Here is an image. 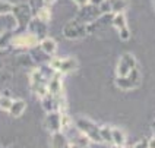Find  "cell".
Segmentation results:
<instances>
[{
    "label": "cell",
    "instance_id": "obj_26",
    "mask_svg": "<svg viewBox=\"0 0 155 148\" xmlns=\"http://www.w3.org/2000/svg\"><path fill=\"white\" fill-rule=\"evenodd\" d=\"M105 0H88L89 5H94V6H101Z\"/></svg>",
    "mask_w": 155,
    "mask_h": 148
},
{
    "label": "cell",
    "instance_id": "obj_30",
    "mask_svg": "<svg viewBox=\"0 0 155 148\" xmlns=\"http://www.w3.org/2000/svg\"><path fill=\"white\" fill-rule=\"evenodd\" d=\"M111 148H130V147H126V145H124V147H116V145H111Z\"/></svg>",
    "mask_w": 155,
    "mask_h": 148
},
{
    "label": "cell",
    "instance_id": "obj_11",
    "mask_svg": "<svg viewBox=\"0 0 155 148\" xmlns=\"http://www.w3.org/2000/svg\"><path fill=\"white\" fill-rule=\"evenodd\" d=\"M26 31L31 32L32 35H35V37L38 38V41H41L43 38L47 37L48 28H47V24H45V22L40 21L38 18L32 16L31 21H29V24H28V26H26Z\"/></svg>",
    "mask_w": 155,
    "mask_h": 148
},
{
    "label": "cell",
    "instance_id": "obj_15",
    "mask_svg": "<svg viewBox=\"0 0 155 148\" xmlns=\"http://www.w3.org/2000/svg\"><path fill=\"white\" fill-rule=\"evenodd\" d=\"M50 144H51V148H69L70 147V142L68 140V136L61 131L51 133Z\"/></svg>",
    "mask_w": 155,
    "mask_h": 148
},
{
    "label": "cell",
    "instance_id": "obj_17",
    "mask_svg": "<svg viewBox=\"0 0 155 148\" xmlns=\"http://www.w3.org/2000/svg\"><path fill=\"white\" fill-rule=\"evenodd\" d=\"M38 45H40V49H41L44 53H47V54L51 56V57L56 54V52H57V43H56L54 38H50V37L43 38V40L38 43Z\"/></svg>",
    "mask_w": 155,
    "mask_h": 148
},
{
    "label": "cell",
    "instance_id": "obj_22",
    "mask_svg": "<svg viewBox=\"0 0 155 148\" xmlns=\"http://www.w3.org/2000/svg\"><path fill=\"white\" fill-rule=\"evenodd\" d=\"M111 128L110 125H103L100 126V138L101 142L105 145H111Z\"/></svg>",
    "mask_w": 155,
    "mask_h": 148
},
{
    "label": "cell",
    "instance_id": "obj_13",
    "mask_svg": "<svg viewBox=\"0 0 155 148\" xmlns=\"http://www.w3.org/2000/svg\"><path fill=\"white\" fill-rule=\"evenodd\" d=\"M47 92L51 96H59L63 92V84H61V73L56 72L47 82Z\"/></svg>",
    "mask_w": 155,
    "mask_h": 148
},
{
    "label": "cell",
    "instance_id": "obj_1",
    "mask_svg": "<svg viewBox=\"0 0 155 148\" xmlns=\"http://www.w3.org/2000/svg\"><path fill=\"white\" fill-rule=\"evenodd\" d=\"M73 125L76 126L78 131L81 133H84L86 138L89 140V142H95V144L101 142V138H100V125H97L94 120L88 119L85 116H79V117L75 119Z\"/></svg>",
    "mask_w": 155,
    "mask_h": 148
},
{
    "label": "cell",
    "instance_id": "obj_18",
    "mask_svg": "<svg viewBox=\"0 0 155 148\" xmlns=\"http://www.w3.org/2000/svg\"><path fill=\"white\" fill-rule=\"evenodd\" d=\"M107 9L113 15L124 13V10L127 9V0H107Z\"/></svg>",
    "mask_w": 155,
    "mask_h": 148
},
{
    "label": "cell",
    "instance_id": "obj_3",
    "mask_svg": "<svg viewBox=\"0 0 155 148\" xmlns=\"http://www.w3.org/2000/svg\"><path fill=\"white\" fill-rule=\"evenodd\" d=\"M114 84H116L117 88L124 89V91L136 89V88H139L140 84H142V73H140L139 68H135V69H132L129 73L124 75V76H116Z\"/></svg>",
    "mask_w": 155,
    "mask_h": 148
},
{
    "label": "cell",
    "instance_id": "obj_6",
    "mask_svg": "<svg viewBox=\"0 0 155 148\" xmlns=\"http://www.w3.org/2000/svg\"><path fill=\"white\" fill-rule=\"evenodd\" d=\"M103 15V12H101V9L100 6H94V5H85V6H81L79 10H78V15H76V21L79 22H82V24H91V22H94L97 18H100Z\"/></svg>",
    "mask_w": 155,
    "mask_h": 148
},
{
    "label": "cell",
    "instance_id": "obj_23",
    "mask_svg": "<svg viewBox=\"0 0 155 148\" xmlns=\"http://www.w3.org/2000/svg\"><path fill=\"white\" fill-rule=\"evenodd\" d=\"M12 101H13V98L9 96H0V110H3V112H8L10 104H12Z\"/></svg>",
    "mask_w": 155,
    "mask_h": 148
},
{
    "label": "cell",
    "instance_id": "obj_4",
    "mask_svg": "<svg viewBox=\"0 0 155 148\" xmlns=\"http://www.w3.org/2000/svg\"><path fill=\"white\" fill-rule=\"evenodd\" d=\"M48 65L54 72H59L61 75L73 73L79 69V62L75 57H54L53 56Z\"/></svg>",
    "mask_w": 155,
    "mask_h": 148
},
{
    "label": "cell",
    "instance_id": "obj_9",
    "mask_svg": "<svg viewBox=\"0 0 155 148\" xmlns=\"http://www.w3.org/2000/svg\"><path fill=\"white\" fill-rule=\"evenodd\" d=\"M38 38L32 35L28 31H24V32H19V34L13 35L12 38V44L15 49H32L35 45H38Z\"/></svg>",
    "mask_w": 155,
    "mask_h": 148
},
{
    "label": "cell",
    "instance_id": "obj_28",
    "mask_svg": "<svg viewBox=\"0 0 155 148\" xmlns=\"http://www.w3.org/2000/svg\"><path fill=\"white\" fill-rule=\"evenodd\" d=\"M73 2L76 3L79 8H81V6H85V5H88V0H73Z\"/></svg>",
    "mask_w": 155,
    "mask_h": 148
},
{
    "label": "cell",
    "instance_id": "obj_20",
    "mask_svg": "<svg viewBox=\"0 0 155 148\" xmlns=\"http://www.w3.org/2000/svg\"><path fill=\"white\" fill-rule=\"evenodd\" d=\"M13 35H15L13 29H3V31L0 32V52H3V50H6L8 47H10Z\"/></svg>",
    "mask_w": 155,
    "mask_h": 148
},
{
    "label": "cell",
    "instance_id": "obj_16",
    "mask_svg": "<svg viewBox=\"0 0 155 148\" xmlns=\"http://www.w3.org/2000/svg\"><path fill=\"white\" fill-rule=\"evenodd\" d=\"M26 109V103L22 100V98H18V100H13L12 101V104H10V107H9L8 113L12 116V117H21L22 114H24V112H25Z\"/></svg>",
    "mask_w": 155,
    "mask_h": 148
},
{
    "label": "cell",
    "instance_id": "obj_12",
    "mask_svg": "<svg viewBox=\"0 0 155 148\" xmlns=\"http://www.w3.org/2000/svg\"><path fill=\"white\" fill-rule=\"evenodd\" d=\"M44 128H45V131H48L50 133L60 131V112L47 113L45 119H44Z\"/></svg>",
    "mask_w": 155,
    "mask_h": 148
},
{
    "label": "cell",
    "instance_id": "obj_2",
    "mask_svg": "<svg viewBox=\"0 0 155 148\" xmlns=\"http://www.w3.org/2000/svg\"><path fill=\"white\" fill-rule=\"evenodd\" d=\"M10 15L13 16L18 28L21 31H26V26L29 24L31 18L34 16V12L29 6V3H18V5H12Z\"/></svg>",
    "mask_w": 155,
    "mask_h": 148
},
{
    "label": "cell",
    "instance_id": "obj_29",
    "mask_svg": "<svg viewBox=\"0 0 155 148\" xmlns=\"http://www.w3.org/2000/svg\"><path fill=\"white\" fill-rule=\"evenodd\" d=\"M69 148H88V147H82V145H76V144H70Z\"/></svg>",
    "mask_w": 155,
    "mask_h": 148
},
{
    "label": "cell",
    "instance_id": "obj_5",
    "mask_svg": "<svg viewBox=\"0 0 155 148\" xmlns=\"http://www.w3.org/2000/svg\"><path fill=\"white\" fill-rule=\"evenodd\" d=\"M63 37L68 38V40H82L88 37V29H86V25L79 22L76 19H72L69 21L66 25L63 26Z\"/></svg>",
    "mask_w": 155,
    "mask_h": 148
},
{
    "label": "cell",
    "instance_id": "obj_14",
    "mask_svg": "<svg viewBox=\"0 0 155 148\" xmlns=\"http://www.w3.org/2000/svg\"><path fill=\"white\" fill-rule=\"evenodd\" d=\"M29 50H31V53H29L31 62H34L37 65H48L50 60H51V56H48L47 53H44L40 49V45H35V47L29 49Z\"/></svg>",
    "mask_w": 155,
    "mask_h": 148
},
{
    "label": "cell",
    "instance_id": "obj_25",
    "mask_svg": "<svg viewBox=\"0 0 155 148\" xmlns=\"http://www.w3.org/2000/svg\"><path fill=\"white\" fill-rule=\"evenodd\" d=\"M130 148H148V141L147 140L139 141V142H136L135 145H132Z\"/></svg>",
    "mask_w": 155,
    "mask_h": 148
},
{
    "label": "cell",
    "instance_id": "obj_10",
    "mask_svg": "<svg viewBox=\"0 0 155 148\" xmlns=\"http://www.w3.org/2000/svg\"><path fill=\"white\" fill-rule=\"evenodd\" d=\"M111 26H114V28L117 29L121 41H127L130 38V29H129L127 19H126V15H124V13H116V15H113Z\"/></svg>",
    "mask_w": 155,
    "mask_h": 148
},
{
    "label": "cell",
    "instance_id": "obj_24",
    "mask_svg": "<svg viewBox=\"0 0 155 148\" xmlns=\"http://www.w3.org/2000/svg\"><path fill=\"white\" fill-rule=\"evenodd\" d=\"M10 10H12V3L6 0H0V16L10 13Z\"/></svg>",
    "mask_w": 155,
    "mask_h": 148
},
{
    "label": "cell",
    "instance_id": "obj_8",
    "mask_svg": "<svg viewBox=\"0 0 155 148\" xmlns=\"http://www.w3.org/2000/svg\"><path fill=\"white\" fill-rule=\"evenodd\" d=\"M138 68V60L132 53H124L121 54L119 62H117V68H116V75L117 76H124L127 75L132 69Z\"/></svg>",
    "mask_w": 155,
    "mask_h": 148
},
{
    "label": "cell",
    "instance_id": "obj_19",
    "mask_svg": "<svg viewBox=\"0 0 155 148\" xmlns=\"http://www.w3.org/2000/svg\"><path fill=\"white\" fill-rule=\"evenodd\" d=\"M111 145L124 147L126 145V132L120 128H111Z\"/></svg>",
    "mask_w": 155,
    "mask_h": 148
},
{
    "label": "cell",
    "instance_id": "obj_27",
    "mask_svg": "<svg viewBox=\"0 0 155 148\" xmlns=\"http://www.w3.org/2000/svg\"><path fill=\"white\" fill-rule=\"evenodd\" d=\"M54 2H56V0H41V3H43L44 6H48V8H50L51 5H54Z\"/></svg>",
    "mask_w": 155,
    "mask_h": 148
},
{
    "label": "cell",
    "instance_id": "obj_7",
    "mask_svg": "<svg viewBox=\"0 0 155 148\" xmlns=\"http://www.w3.org/2000/svg\"><path fill=\"white\" fill-rule=\"evenodd\" d=\"M29 84H31V91L38 98H43L47 94V79L40 73L38 69L31 72V75H29Z\"/></svg>",
    "mask_w": 155,
    "mask_h": 148
},
{
    "label": "cell",
    "instance_id": "obj_31",
    "mask_svg": "<svg viewBox=\"0 0 155 148\" xmlns=\"http://www.w3.org/2000/svg\"><path fill=\"white\" fill-rule=\"evenodd\" d=\"M0 148H2V147H0Z\"/></svg>",
    "mask_w": 155,
    "mask_h": 148
},
{
    "label": "cell",
    "instance_id": "obj_21",
    "mask_svg": "<svg viewBox=\"0 0 155 148\" xmlns=\"http://www.w3.org/2000/svg\"><path fill=\"white\" fill-rule=\"evenodd\" d=\"M34 16L38 18L40 21L45 22V24H48V22H50V19H51V10H50L48 6H44L43 5V6H40V8L34 12Z\"/></svg>",
    "mask_w": 155,
    "mask_h": 148
}]
</instances>
